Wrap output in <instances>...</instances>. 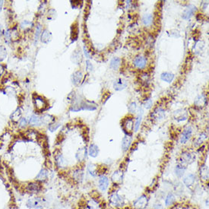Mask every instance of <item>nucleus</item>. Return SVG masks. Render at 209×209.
Returning a JSON list of instances; mask_svg holds the SVG:
<instances>
[{"label": "nucleus", "instance_id": "nucleus-1", "mask_svg": "<svg viewBox=\"0 0 209 209\" xmlns=\"http://www.w3.org/2000/svg\"><path fill=\"white\" fill-rule=\"evenodd\" d=\"M109 204L114 208H120L125 205V199L118 192H112L109 195Z\"/></svg>", "mask_w": 209, "mask_h": 209}, {"label": "nucleus", "instance_id": "nucleus-2", "mask_svg": "<svg viewBox=\"0 0 209 209\" xmlns=\"http://www.w3.org/2000/svg\"><path fill=\"white\" fill-rule=\"evenodd\" d=\"M148 203V197L146 194H143L132 203L134 209H145Z\"/></svg>", "mask_w": 209, "mask_h": 209}, {"label": "nucleus", "instance_id": "nucleus-3", "mask_svg": "<svg viewBox=\"0 0 209 209\" xmlns=\"http://www.w3.org/2000/svg\"><path fill=\"white\" fill-rule=\"evenodd\" d=\"M110 186V179L107 176L101 174L99 176L98 188L101 192H105L107 190Z\"/></svg>", "mask_w": 209, "mask_h": 209}, {"label": "nucleus", "instance_id": "nucleus-4", "mask_svg": "<svg viewBox=\"0 0 209 209\" xmlns=\"http://www.w3.org/2000/svg\"><path fill=\"white\" fill-rule=\"evenodd\" d=\"M194 156L191 153L188 152V151H184L180 155L179 158V164L183 166H186L188 164H190L191 163L193 162Z\"/></svg>", "mask_w": 209, "mask_h": 209}, {"label": "nucleus", "instance_id": "nucleus-5", "mask_svg": "<svg viewBox=\"0 0 209 209\" xmlns=\"http://www.w3.org/2000/svg\"><path fill=\"white\" fill-rule=\"evenodd\" d=\"M123 130L126 135H129V133L134 130V120L132 117H128L124 120L122 124Z\"/></svg>", "mask_w": 209, "mask_h": 209}, {"label": "nucleus", "instance_id": "nucleus-6", "mask_svg": "<svg viewBox=\"0 0 209 209\" xmlns=\"http://www.w3.org/2000/svg\"><path fill=\"white\" fill-rule=\"evenodd\" d=\"M42 186L38 182H31L27 184L25 189L27 192L36 194L40 192L42 190Z\"/></svg>", "mask_w": 209, "mask_h": 209}, {"label": "nucleus", "instance_id": "nucleus-7", "mask_svg": "<svg viewBox=\"0 0 209 209\" xmlns=\"http://www.w3.org/2000/svg\"><path fill=\"white\" fill-rule=\"evenodd\" d=\"M192 135V129L191 126H187L184 129L182 135L180 137V143L186 144L191 138Z\"/></svg>", "mask_w": 209, "mask_h": 209}, {"label": "nucleus", "instance_id": "nucleus-8", "mask_svg": "<svg viewBox=\"0 0 209 209\" xmlns=\"http://www.w3.org/2000/svg\"><path fill=\"white\" fill-rule=\"evenodd\" d=\"M55 164L59 169H65L68 166V161L62 154H59L55 156Z\"/></svg>", "mask_w": 209, "mask_h": 209}, {"label": "nucleus", "instance_id": "nucleus-9", "mask_svg": "<svg viewBox=\"0 0 209 209\" xmlns=\"http://www.w3.org/2000/svg\"><path fill=\"white\" fill-rule=\"evenodd\" d=\"M195 180H196V176H195V175H194L192 174H189L186 176L185 177H183L182 182H183V184L186 187L191 188L194 186Z\"/></svg>", "mask_w": 209, "mask_h": 209}, {"label": "nucleus", "instance_id": "nucleus-10", "mask_svg": "<svg viewBox=\"0 0 209 209\" xmlns=\"http://www.w3.org/2000/svg\"><path fill=\"white\" fill-rule=\"evenodd\" d=\"M122 179H123V172L121 170L115 171L111 176V180L115 185H119L121 183Z\"/></svg>", "mask_w": 209, "mask_h": 209}, {"label": "nucleus", "instance_id": "nucleus-11", "mask_svg": "<svg viewBox=\"0 0 209 209\" xmlns=\"http://www.w3.org/2000/svg\"><path fill=\"white\" fill-rule=\"evenodd\" d=\"M127 85H128V82L123 78H117L113 82V88L116 91H122L125 89Z\"/></svg>", "mask_w": 209, "mask_h": 209}, {"label": "nucleus", "instance_id": "nucleus-12", "mask_svg": "<svg viewBox=\"0 0 209 209\" xmlns=\"http://www.w3.org/2000/svg\"><path fill=\"white\" fill-rule=\"evenodd\" d=\"M101 203L97 199L91 198L86 202V208L87 209H101Z\"/></svg>", "mask_w": 209, "mask_h": 209}, {"label": "nucleus", "instance_id": "nucleus-13", "mask_svg": "<svg viewBox=\"0 0 209 209\" xmlns=\"http://www.w3.org/2000/svg\"><path fill=\"white\" fill-rule=\"evenodd\" d=\"M199 175L200 178L203 182H208V167L205 164H202L199 168Z\"/></svg>", "mask_w": 209, "mask_h": 209}, {"label": "nucleus", "instance_id": "nucleus-14", "mask_svg": "<svg viewBox=\"0 0 209 209\" xmlns=\"http://www.w3.org/2000/svg\"><path fill=\"white\" fill-rule=\"evenodd\" d=\"M134 65H135L137 68H139V69H143V68H145V67H146L147 65L146 58L144 56H141V55L137 56L136 58L135 59V60H134Z\"/></svg>", "mask_w": 209, "mask_h": 209}, {"label": "nucleus", "instance_id": "nucleus-15", "mask_svg": "<svg viewBox=\"0 0 209 209\" xmlns=\"http://www.w3.org/2000/svg\"><path fill=\"white\" fill-rule=\"evenodd\" d=\"M195 11H196V7L193 5H189V6H187L186 10L184 11L183 14H182V18L185 19V20H188L193 15Z\"/></svg>", "mask_w": 209, "mask_h": 209}, {"label": "nucleus", "instance_id": "nucleus-16", "mask_svg": "<svg viewBox=\"0 0 209 209\" xmlns=\"http://www.w3.org/2000/svg\"><path fill=\"white\" fill-rule=\"evenodd\" d=\"M132 144V137L129 135H126L122 141V149L124 152L128 151Z\"/></svg>", "mask_w": 209, "mask_h": 209}, {"label": "nucleus", "instance_id": "nucleus-17", "mask_svg": "<svg viewBox=\"0 0 209 209\" xmlns=\"http://www.w3.org/2000/svg\"><path fill=\"white\" fill-rule=\"evenodd\" d=\"M34 103H35L36 107L40 110H44L46 108V107H47V102L40 96H37V97L34 99Z\"/></svg>", "mask_w": 209, "mask_h": 209}, {"label": "nucleus", "instance_id": "nucleus-18", "mask_svg": "<svg viewBox=\"0 0 209 209\" xmlns=\"http://www.w3.org/2000/svg\"><path fill=\"white\" fill-rule=\"evenodd\" d=\"M40 202H41V199L39 197H34V198H31L27 200V203H26V205L28 208L32 209L35 207L38 206L40 205Z\"/></svg>", "mask_w": 209, "mask_h": 209}, {"label": "nucleus", "instance_id": "nucleus-19", "mask_svg": "<svg viewBox=\"0 0 209 209\" xmlns=\"http://www.w3.org/2000/svg\"><path fill=\"white\" fill-rule=\"evenodd\" d=\"M84 177V173L81 169H76L72 173V179L78 182H81Z\"/></svg>", "mask_w": 209, "mask_h": 209}, {"label": "nucleus", "instance_id": "nucleus-20", "mask_svg": "<svg viewBox=\"0 0 209 209\" xmlns=\"http://www.w3.org/2000/svg\"><path fill=\"white\" fill-rule=\"evenodd\" d=\"M88 154L91 157V158H97L99 154V148L97 145L95 144H91L88 148Z\"/></svg>", "mask_w": 209, "mask_h": 209}, {"label": "nucleus", "instance_id": "nucleus-21", "mask_svg": "<svg viewBox=\"0 0 209 209\" xmlns=\"http://www.w3.org/2000/svg\"><path fill=\"white\" fill-rule=\"evenodd\" d=\"M176 199L175 195L170 192V193L166 195L164 202H165V205L166 207H170L176 203Z\"/></svg>", "mask_w": 209, "mask_h": 209}, {"label": "nucleus", "instance_id": "nucleus-22", "mask_svg": "<svg viewBox=\"0 0 209 209\" xmlns=\"http://www.w3.org/2000/svg\"><path fill=\"white\" fill-rule=\"evenodd\" d=\"M83 75L81 71H77L72 76V81L75 85H78L82 80Z\"/></svg>", "mask_w": 209, "mask_h": 209}, {"label": "nucleus", "instance_id": "nucleus-23", "mask_svg": "<svg viewBox=\"0 0 209 209\" xmlns=\"http://www.w3.org/2000/svg\"><path fill=\"white\" fill-rule=\"evenodd\" d=\"M47 170L46 169H41L40 172L38 173L37 176H36V180L38 182H43L44 181H46L47 179Z\"/></svg>", "mask_w": 209, "mask_h": 209}, {"label": "nucleus", "instance_id": "nucleus-24", "mask_svg": "<svg viewBox=\"0 0 209 209\" xmlns=\"http://www.w3.org/2000/svg\"><path fill=\"white\" fill-rule=\"evenodd\" d=\"M88 172L89 173V174L93 177H96L98 175V166L94 164H89L88 165Z\"/></svg>", "mask_w": 209, "mask_h": 209}, {"label": "nucleus", "instance_id": "nucleus-25", "mask_svg": "<svg viewBox=\"0 0 209 209\" xmlns=\"http://www.w3.org/2000/svg\"><path fill=\"white\" fill-rule=\"evenodd\" d=\"M87 154H88V151L86 148H80V149H78L77 153H76V159H77L78 161H84L86 157H87Z\"/></svg>", "mask_w": 209, "mask_h": 209}, {"label": "nucleus", "instance_id": "nucleus-26", "mask_svg": "<svg viewBox=\"0 0 209 209\" xmlns=\"http://www.w3.org/2000/svg\"><path fill=\"white\" fill-rule=\"evenodd\" d=\"M186 170V166L181 165V164H177L175 167V174L178 178H182L185 174Z\"/></svg>", "mask_w": 209, "mask_h": 209}, {"label": "nucleus", "instance_id": "nucleus-27", "mask_svg": "<svg viewBox=\"0 0 209 209\" xmlns=\"http://www.w3.org/2000/svg\"><path fill=\"white\" fill-rule=\"evenodd\" d=\"M52 40V34L48 30H44L41 35V41L44 43H49Z\"/></svg>", "mask_w": 209, "mask_h": 209}, {"label": "nucleus", "instance_id": "nucleus-28", "mask_svg": "<svg viewBox=\"0 0 209 209\" xmlns=\"http://www.w3.org/2000/svg\"><path fill=\"white\" fill-rule=\"evenodd\" d=\"M161 78L164 81H166L167 83H171L173 81V80L174 79V75L173 73L165 72H163L161 74Z\"/></svg>", "mask_w": 209, "mask_h": 209}, {"label": "nucleus", "instance_id": "nucleus-29", "mask_svg": "<svg viewBox=\"0 0 209 209\" xmlns=\"http://www.w3.org/2000/svg\"><path fill=\"white\" fill-rule=\"evenodd\" d=\"M142 115H143V110L142 109H140L139 113H138V117L136 118V121L134 123V130L135 132H138V130L139 129L140 125H141V120H142Z\"/></svg>", "mask_w": 209, "mask_h": 209}, {"label": "nucleus", "instance_id": "nucleus-30", "mask_svg": "<svg viewBox=\"0 0 209 209\" xmlns=\"http://www.w3.org/2000/svg\"><path fill=\"white\" fill-rule=\"evenodd\" d=\"M120 63H121V59L118 57H114L111 59L110 66L113 70H117L120 66Z\"/></svg>", "mask_w": 209, "mask_h": 209}, {"label": "nucleus", "instance_id": "nucleus-31", "mask_svg": "<svg viewBox=\"0 0 209 209\" xmlns=\"http://www.w3.org/2000/svg\"><path fill=\"white\" fill-rule=\"evenodd\" d=\"M207 99L204 95H199L195 100V104L197 107H204L206 104Z\"/></svg>", "mask_w": 209, "mask_h": 209}, {"label": "nucleus", "instance_id": "nucleus-32", "mask_svg": "<svg viewBox=\"0 0 209 209\" xmlns=\"http://www.w3.org/2000/svg\"><path fill=\"white\" fill-rule=\"evenodd\" d=\"M153 22V16L151 14H145L142 18V22L145 26H150L152 24Z\"/></svg>", "mask_w": 209, "mask_h": 209}, {"label": "nucleus", "instance_id": "nucleus-33", "mask_svg": "<svg viewBox=\"0 0 209 209\" xmlns=\"http://www.w3.org/2000/svg\"><path fill=\"white\" fill-rule=\"evenodd\" d=\"M207 138H208V136H207V135L205 133L201 134V135L198 137V138H197V139L195 141V146H196V147L200 146V145H202V143L203 142V141H205Z\"/></svg>", "mask_w": 209, "mask_h": 209}, {"label": "nucleus", "instance_id": "nucleus-34", "mask_svg": "<svg viewBox=\"0 0 209 209\" xmlns=\"http://www.w3.org/2000/svg\"><path fill=\"white\" fill-rule=\"evenodd\" d=\"M41 119L39 118L37 116L33 115L30 119V124L32 125H39L41 123Z\"/></svg>", "mask_w": 209, "mask_h": 209}, {"label": "nucleus", "instance_id": "nucleus-35", "mask_svg": "<svg viewBox=\"0 0 209 209\" xmlns=\"http://www.w3.org/2000/svg\"><path fill=\"white\" fill-rule=\"evenodd\" d=\"M53 121H54V118L50 115H45L41 118V122H43L45 124H48V125L49 124L50 125V123Z\"/></svg>", "mask_w": 209, "mask_h": 209}, {"label": "nucleus", "instance_id": "nucleus-36", "mask_svg": "<svg viewBox=\"0 0 209 209\" xmlns=\"http://www.w3.org/2000/svg\"><path fill=\"white\" fill-rule=\"evenodd\" d=\"M40 32H41V25L40 24H37V27H36V31H35V35H34V43H37V40H38L39 37H40Z\"/></svg>", "mask_w": 209, "mask_h": 209}, {"label": "nucleus", "instance_id": "nucleus-37", "mask_svg": "<svg viewBox=\"0 0 209 209\" xmlns=\"http://www.w3.org/2000/svg\"><path fill=\"white\" fill-rule=\"evenodd\" d=\"M164 111L162 110V109H157L156 110H154V113H153V116H154V118H163L164 117Z\"/></svg>", "mask_w": 209, "mask_h": 209}, {"label": "nucleus", "instance_id": "nucleus-38", "mask_svg": "<svg viewBox=\"0 0 209 209\" xmlns=\"http://www.w3.org/2000/svg\"><path fill=\"white\" fill-rule=\"evenodd\" d=\"M7 55V52H6V49L3 46L0 47V61L5 59Z\"/></svg>", "mask_w": 209, "mask_h": 209}, {"label": "nucleus", "instance_id": "nucleus-39", "mask_svg": "<svg viewBox=\"0 0 209 209\" xmlns=\"http://www.w3.org/2000/svg\"><path fill=\"white\" fill-rule=\"evenodd\" d=\"M21 114H22V113L20 112V110H17L15 111V112L13 113V114L11 115V120H14V121H18V120L20 118L19 117H21Z\"/></svg>", "mask_w": 209, "mask_h": 209}, {"label": "nucleus", "instance_id": "nucleus-40", "mask_svg": "<svg viewBox=\"0 0 209 209\" xmlns=\"http://www.w3.org/2000/svg\"><path fill=\"white\" fill-rule=\"evenodd\" d=\"M137 104L135 102H132L128 106V110L130 113H135L137 110Z\"/></svg>", "mask_w": 209, "mask_h": 209}, {"label": "nucleus", "instance_id": "nucleus-41", "mask_svg": "<svg viewBox=\"0 0 209 209\" xmlns=\"http://www.w3.org/2000/svg\"><path fill=\"white\" fill-rule=\"evenodd\" d=\"M151 106H152V100L148 99L144 103V107L146 109H150L151 107Z\"/></svg>", "mask_w": 209, "mask_h": 209}, {"label": "nucleus", "instance_id": "nucleus-42", "mask_svg": "<svg viewBox=\"0 0 209 209\" xmlns=\"http://www.w3.org/2000/svg\"><path fill=\"white\" fill-rule=\"evenodd\" d=\"M59 125H60L59 123L50 124V126H49V129H50L51 132H53V131H55V130H56L59 127Z\"/></svg>", "mask_w": 209, "mask_h": 209}, {"label": "nucleus", "instance_id": "nucleus-43", "mask_svg": "<svg viewBox=\"0 0 209 209\" xmlns=\"http://www.w3.org/2000/svg\"><path fill=\"white\" fill-rule=\"evenodd\" d=\"M26 124H27V120H26L25 118H22L19 120V126L20 127L25 126Z\"/></svg>", "mask_w": 209, "mask_h": 209}, {"label": "nucleus", "instance_id": "nucleus-44", "mask_svg": "<svg viewBox=\"0 0 209 209\" xmlns=\"http://www.w3.org/2000/svg\"><path fill=\"white\" fill-rule=\"evenodd\" d=\"M5 35H6V41L7 43H9L11 40V34L9 33V31H7L6 34H5Z\"/></svg>", "mask_w": 209, "mask_h": 209}, {"label": "nucleus", "instance_id": "nucleus-45", "mask_svg": "<svg viewBox=\"0 0 209 209\" xmlns=\"http://www.w3.org/2000/svg\"><path fill=\"white\" fill-rule=\"evenodd\" d=\"M86 66H87V69L88 71H92L93 66L89 60H87V61H86Z\"/></svg>", "mask_w": 209, "mask_h": 209}, {"label": "nucleus", "instance_id": "nucleus-46", "mask_svg": "<svg viewBox=\"0 0 209 209\" xmlns=\"http://www.w3.org/2000/svg\"><path fill=\"white\" fill-rule=\"evenodd\" d=\"M31 22H27V21H24V22L21 24V27H22V28H24V27H27V25H31Z\"/></svg>", "mask_w": 209, "mask_h": 209}, {"label": "nucleus", "instance_id": "nucleus-47", "mask_svg": "<svg viewBox=\"0 0 209 209\" xmlns=\"http://www.w3.org/2000/svg\"><path fill=\"white\" fill-rule=\"evenodd\" d=\"M83 50H84V55H85V56L87 57V58H91V56H90L89 52L88 51V50H87V48H86L85 46L83 47Z\"/></svg>", "mask_w": 209, "mask_h": 209}, {"label": "nucleus", "instance_id": "nucleus-48", "mask_svg": "<svg viewBox=\"0 0 209 209\" xmlns=\"http://www.w3.org/2000/svg\"><path fill=\"white\" fill-rule=\"evenodd\" d=\"M153 209H163V207L162 205H160V204H157V205H155L154 207H153Z\"/></svg>", "mask_w": 209, "mask_h": 209}, {"label": "nucleus", "instance_id": "nucleus-49", "mask_svg": "<svg viewBox=\"0 0 209 209\" xmlns=\"http://www.w3.org/2000/svg\"><path fill=\"white\" fill-rule=\"evenodd\" d=\"M32 209H43V208H42L41 206H40V205H38V206L35 207V208H32Z\"/></svg>", "mask_w": 209, "mask_h": 209}, {"label": "nucleus", "instance_id": "nucleus-50", "mask_svg": "<svg viewBox=\"0 0 209 209\" xmlns=\"http://www.w3.org/2000/svg\"><path fill=\"white\" fill-rule=\"evenodd\" d=\"M3 5V1H0V11L2 10V7Z\"/></svg>", "mask_w": 209, "mask_h": 209}, {"label": "nucleus", "instance_id": "nucleus-51", "mask_svg": "<svg viewBox=\"0 0 209 209\" xmlns=\"http://www.w3.org/2000/svg\"><path fill=\"white\" fill-rule=\"evenodd\" d=\"M1 32H2V26L0 25V34H1Z\"/></svg>", "mask_w": 209, "mask_h": 209}, {"label": "nucleus", "instance_id": "nucleus-52", "mask_svg": "<svg viewBox=\"0 0 209 209\" xmlns=\"http://www.w3.org/2000/svg\"><path fill=\"white\" fill-rule=\"evenodd\" d=\"M182 209H192V208H189V207H188V208H183Z\"/></svg>", "mask_w": 209, "mask_h": 209}, {"label": "nucleus", "instance_id": "nucleus-53", "mask_svg": "<svg viewBox=\"0 0 209 209\" xmlns=\"http://www.w3.org/2000/svg\"><path fill=\"white\" fill-rule=\"evenodd\" d=\"M107 209H112V208H107Z\"/></svg>", "mask_w": 209, "mask_h": 209}]
</instances>
